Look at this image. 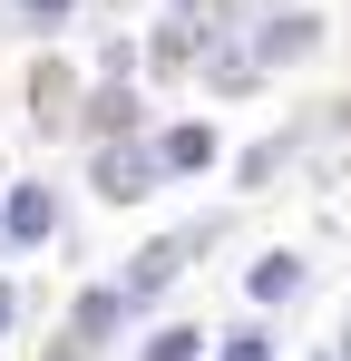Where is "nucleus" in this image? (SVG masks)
<instances>
[{
	"label": "nucleus",
	"mask_w": 351,
	"mask_h": 361,
	"mask_svg": "<svg viewBox=\"0 0 351 361\" xmlns=\"http://www.w3.org/2000/svg\"><path fill=\"white\" fill-rule=\"evenodd\" d=\"M283 293H302V264L292 254H264L254 264V302H283Z\"/></svg>",
	"instance_id": "obj_6"
},
{
	"label": "nucleus",
	"mask_w": 351,
	"mask_h": 361,
	"mask_svg": "<svg viewBox=\"0 0 351 361\" xmlns=\"http://www.w3.org/2000/svg\"><path fill=\"white\" fill-rule=\"evenodd\" d=\"M20 10H30V20H68V0H20Z\"/></svg>",
	"instance_id": "obj_13"
},
{
	"label": "nucleus",
	"mask_w": 351,
	"mask_h": 361,
	"mask_svg": "<svg viewBox=\"0 0 351 361\" xmlns=\"http://www.w3.org/2000/svg\"><path fill=\"white\" fill-rule=\"evenodd\" d=\"M166 274H176V244H156V254H137V283H127V293L156 302V293H166Z\"/></svg>",
	"instance_id": "obj_7"
},
{
	"label": "nucleus",
	"mask_w": 351,
	"mask_h": 361,
	"mask_svg": "<svg viewBox=\"0 0 351 361\" xmlns=\"http://www.w3.org/2000/svg\"><path fill=\"white\" fill-rule=\"evenodd\" d=\"M58 225V205H49V185H20V195H10V215H0V235L10 244H39Z\"/></svg>",
	"instance_id": "obj_3"
},
{
	"label": "nucleus",
	"mask_w": 351,
	"mask_h": 361,
	"mask_svg": "<svg viewBox=\"0 0 351 361\" xmlns=\"http://www.w3.org/2000/svg\"><path fill=\"white\" fill-rule=\"evenodd\" d=\"M30 98H39V118H68V68H39V78H30Z\"/></svg>",
	"instance_id": "obj_9"
},
{
	"label": "nucleus",
	"mask_w": 351,
	"mask_h": 361,
	"mask_svg": "<svg viewBox=\"0 0 351 361\" xmlns=\"http://www.w3.org/2000/svg\"><path fill=\"white\" fill-rule=\"evenodd\" d=\"M147 185H156V157H147V147H108V157H98V195H117V205H137Z\"/></svg>",
	"instance_id": "obj_2"
},
{
	"label": "nucleus",
	"mask_w": 351,
	"mask_h": 361,
	"mask_svg": "<svg viewBox=\"0 0 351 361\" xmlns=\"http://www.w3.org/2000/svg\"><path fill=\"white\" fill-rule=\"evenodd\" d=\"M98 332H117V293H88V302H78V342H98Z\"/></svg>",
	"instance_id": "obj_10"
},
{
	"label": "nucleus",
	"mask_w": 351,
	"mask_h": 361,
	"mask_svg": "<svg viewBox=\"0 0 351 361\" xmlns=\"http://www.w3.org/2000/svg\"><path fill=\"white\" fill-rule=\"evenodd\" d=\"M127 118H137V98H127V88H98V98H88V127H98V137H117Z\"/></svg>",
	"instance_id": "obj_8"
},
{
	"label": "nucleus",
	"mask_w": 351,
	"mask_h": 361,
	"mask_svg": "<svg viewBox=\"0 0 351 361\" xmlns=\"http://www.w3.org/2000/svg\"><path fill=\"white\" fill-rule=\"evenodd\" d=\"M195 342H205V332H156V342H147V361H195Z\"/></svg>",
	"instance_id": "obj_11"
},
{
	"label": "nucleus",
	"mask_w": 351,
	"mask_h": 361,
	"mask_svg": "<svg viewBox=\"0 0 351 361\" xmlns=\"http://www.w3.org/2000/svg\"><path fill=\"white\" fill-rule=\"evenodd\" d=\"M225 361H273V342H264V332H234V342H225Z\"/></svg>",
	"instance_id": "obj_12"
},
{
	"label": "nucleus",
	"mask_w": 351,
	"mask_h": 361,
	"mask_svg": "<svg viewBox=\"0 0 351 361\" xmlns=\"http://www.w3.org/2000/svg\"><path fill=\"white\" fill-rule=\"evenodd\" d=\"M312 39H322V20H302V10H283V20H273V30L254 39V68H264V59H302Z\"/></svg>",
	"instance_id": "obj_4"
},
{
	"label": "nucleus",
	"mask_w": 351,
	"mask_h": 361,
	"mask_svg": "<svg viewBox=\"0 0 351 361\" xmlns=\"http://www.w3.org/2000/svg\"><path fill=\"white\" fill-rule=\"evenodd\" d=\"M215 20H225V0H185L166 30H156V68H185L195 49H205V30H215Z\"/></svg>",
	"instance_id": "obj_1"
},
{
	"label": "nucleus",
	"mask_w": 351,
	"mask_h": 361,
	"mask_svg": "<svg viewBox=\"0 0 351 361\" xmlns=\"http://www.w3.org/2000/svg\"><path fill=\"white\" fill-rule=\"evenodd\" d=\"M10 312H20V293H10V283H0V332H10Z\"/></svg>",
	"instance_id": "obj_14"
},
{
	"label": "nucleus",
	"mask_w": 351,
	"mask_h": 361,
	"mask_svg": "<svg viewBox=\"0 0 351 361\" xmlns=\"http://www.w3.org/2000/svg\"><path fill=\"white\" fill-rule=\"evenodd\" d=\"M156 166H176V176H195V166H215V127H176L166 147H156Z\"/></svg>",
	"instance_id": "obj_5"
}]
</instances>
